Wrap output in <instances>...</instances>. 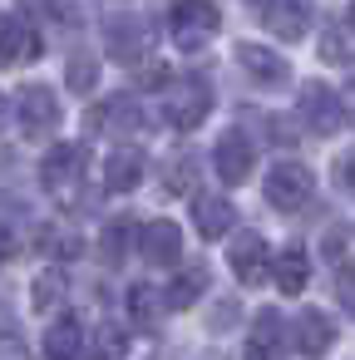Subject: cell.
Wrapping results in <instances>:
<instances>
[{"mask_svg": "<svg viewBox=\"0 0 355 360\" xmlns=\"http://www.w3.org/2000/svg\"><path fill=\"white\" fill-rule=\"evenodd\" d=\"M311 193H316V178H311L306 163H276V168L266 173V188H262V198H266L276 212H296V207H306Z\"/></svg>", "mask_w": 355, "mask_h": 360, "instance_id": "obj_1", "label": "cell"}, {"mask_svg": "<svg viewBox=\"0 0 355 360\" xmlns=\"http://www.w3.org/2000/svg\"><path fill=\"white\" fill-rule=\"evenodd\" d=\"M15 119H20L25 139H50V134L60 129V99H55V89L25 84V89L15 94Z\"/></svg>", "mask_w": 355, "mask_h": 360, "instance_id": "obj_2", "label": "cell"}, {"mask_svg": "<svg viewBox=\"0 0 355 360\" xmlns=\"http://www.w3.org/2000/svg\"><path fill=\"white\" fill-rule=\"evenodd\" d=\"M84 148L79 143H60V148H50L45 158H40V183H45V193H55V198H70L75 188H79V178H84Z\"/></svg>", "mask_w": 355, "mask_h": 360, "instance_id": "obj_3", "label": "cell"}, {"mask_svg": "<svg viewBox=\"0 0 355 360\" xmlns=\"http://www.w3.org/2000/svg\"><path fill=\"white\" fill-rule=\"evenodd\" d=\"M207 109H212V89H207L202 79H178V84H168L163 114H168L178 129H198V124L207 119Z\"/></svg>", "mask_w": 355, "mask_h": 360, "instance_id": "obj_4", "label": "cell"}, {"mask_svg": "<svg viewBox=\"0 0 355 360\" xmlns=\"http://www.w3.org/2000/svg\"><path fill=\"white\" fill-rule=\"evenodd\" d=\"M301 119H306V129H311V134L330 139V134L345 124V109H340L335 89L316 79V84H306V89H301Z\"/></svg>", "mask_w": 355, "mask_h": 360, "instance_id": "obj_5", "label": "cell"}, {"mask_svg": "<svg viewBox=\"0 0 355 360\" xmlns=\"http://www.w3.org/2000/svg\"><path fill=\"white\" fill-rule=\"evenodd\" d=\"M173 40L183 45V50H198V45H207L212 35H217V25H222V15H217V6H173Z\"/></svg>", "mask_w": 355, "mask_h": 360, "instance_id": "obj_6", "label": "cell"}, {"mask_svg": "<svg viewBox=\"0 0 355 360\" xmlns=\"http://www.w3.org/2000/svg\"><path fill=\"white\" fill-rule=\"evenodd\" d=\"M84 124H89V134H134V129H143V114H138L134 94H114V99L94 104Z\"/></svg>", "mask_w": 355, "mask_h": 360, "instance_id": "obj_7", "label": "cell"}, {"mask_svg": "<svg viewBox=\"0 0 355 360\" xmlns=\"http://www.w3.org/2000/svg\"><path fill=\"white\" fill-rule=\"evenodd\" d=\"M252 143H247V134H237V129H227L222 139H217V148H212V168H217V178L222 183H247V173H252Z\"/></svg>", "mask_w": 355, "mask_h": 360, "instance_id": "obj_8", "label": "cell"}, {"mask_svg": "<svg viewBox=\"0 0 355 360\" xmlns=\"http://www.w3.org/2000/svg\"><path fill=\"white\" fill-rule=\"evenodd\" d=\"M227 262H232V271H237L242 286L266 281V242H262V232H237L232 247H227Z\"/></svg>", "mask_w": 355, "mask_h": 360, "instance_id": "obj_9", "label": "cell"}, {"mask_svg": "<svg viewBox=\"0 0 355 360\" xmlns=\"http://www.w3.org/2000/svg\"><path fill=\"white\" fill-rule=\"evenodd\" d=\"M330 345H335V326H330V316H321V311H301V316L291 321V350H296V355L316 360V355H325Z\"/></svg>", "mask_w": 355, "mask_h": 360, "instance_id": "obj_10", "label": "cell"}, {"mask_svg": "<svg viewBox=\"0 0 355 360\" xmlns=\"http://www.w3.org/2000/svg\"><path fill=\"white\" fill-rule=\"evenodd\" d=\"M143 45H148V35H143V20H138V15H129V11L109 15V55H114V60L138 65V60H143Z\"/></svg>", "mask_w": 355, "mask_h": 360, "instance_id": "obj_11", "label": "cell"}, {"mask_svg": "<svg viewBox=\"0 0 355 360\" xmlns=\"http://www.w3.org/2000/svg\"><path fill=\"white\" fill-rule=\"evenodd\" d=\"M193 232L207 237V242L227 237V232H232V202H227L222 193H198V198H193Z\"/></svg>", "mask_w": 355, "mask_h": 360, "instance_id": "obj_12", "label": "cell"}, {"mask_svg": "<svg viewBox=\"0 0 355 360\" xmlns=\"http://www.w3.org/2000/svg\"><path fill=\"white\" fill-rule=\"evenodd\" d=\"M262 20H266L271 35H281V40H291V45L311 35V11L296 6V0H276V6H262Z\"/></svg>", "mask_w": 355, "mask_h": 360, "instance_id": "obj_13", "label": "cell"}, {"mask_svg": "<svg viewBox=\"0 0 355 360\" xmlns=\"http://www.w3.org/2000/svg\"><path fill=\"white\" fill-rule=\"evenodd\" d=\"M237 65L257 79V84H286V75H291V65L281 60V55H271V50H262V45H237Z\"/></svg>", "mask_w": 355, "mask_h": 360, "instance_id": "obj_14", "label": "cell"}, {"mask_svg": "<svg viewBox=\"0 0 355 360\" xmlns=\"http://www.w3.org/2000/svg\"><path fill=\"white\" fill-rule=\"evenodd\" d=\"M143 153L138 148H114L109 153V163H104V188L109 193H134L138 183H143Z\"/></svg>", "mask_w": 355, "mask_h": 360, "instance_id": "obj_15", "label": "cell"}, {"mask_svg": "<svg viewBox=\"0 0 355 360\" xmlns=\"http://www.w3.org/2000/svg\"><path fill=\"white\" fill-rule=\"evenodd\" d=\"M40 60V35L25 30L20 20H0V65H25Z\"/></svg>", "mask_w": 355, "mask_h": 360, "instance_id": "obj_16", "label": "cell"}, {"mask_svg": "<svg viewBox=\"0 0 355 360\" xmlns=\"http://www.w3.org/2000/svg\"><path fill=\"white\" fill-rule=\"evenodd\" d=\"M143 257H148L153 266H173V262L183 257V232H178L173 222H148V227H143Z\"/></svg>", "mask_w": 355, "mask_h": 360, "instance_id": "obj_17", "label": "cell"}, {"mask_svg": "<svg viewBox=\"0 0 355 360\" xmlns=\"http://www.w3.org/2000/svg\"><path fill=\"white\" fill-rule=\"evenodd\" d=\"M45 355H50V360H84V326H79L75 316L55 321V326L45 330Z\"/></svg>", "mask_w": 355, "mask_h": 360, "instance_id": "obj_18", "label": "cell"}, {"mask_svg": "<svg viewBox=\"0 0 355 360\" xmlns=\"http://www.w3.org/2000/svg\"><path fill=\"white\" fill-rule=\"evenodd\" d=\"M271 271H276V286H281L286 296H296V291L306 286V276H311V266H306V252H301V247H291V252H281Z\"/></svg>", "mask_w": 355, "mask_h": 360, "instance_id": "obj_19", "label": "cell"}, {"mask_svg": "<svg viewBox=\"0 0 355 360\" xmlns=\"http://www.w3.org/2000/svg\"><path fill=\"white\" fill-rule=\"evenodd\" d=\"M202 291H207V271H202V266H193V271H178V281L168 286V296H163V301H168V311H188Z\"/></svg>", "mask_w": 355, "mask_h": 360, "instance_id": "obj_20", "label": "cell"}, {"mask_svg": "<svg viewBox=\"0 0 355 360\" xmlns=\"http://www.w3.org/2000/svg\"><path fill=\"white\" fill-rule=\"evenodd\" d=\"M281 316L276 311H262L257 316V326H252V360H271L276 355V345H281Z\"/></svg>", "mask_w": 355, "mask_h": 360, "instance_id": "obj_21", "label": "cell"}, {"mask_svg": "<svg viewBox=\"0 0 355 360\" xmlns=\"http://www.w3.org/2000/svg\"><path fill=\"white\" fill-rule=\"evenodd\" d=\"M65 291H70V276L65 271H40L35 286H30V301H35V311H55L65 301Z\"/></svg>", "mask_w": 355, "mask_h": 360, "instance_id": "obj_22", "label": "cell"}, {"mask_svg": "<svg viewBox=\"0 0 355 360\" xmlns=\"http://www.w3.org/2000/svg\"><path fill=\"white\" fill-rule=\"evenodd\" d=\"M129 237H134V222H109L104 237H99V257L104 262H119L129 252Z\"/></svg>", "mask_w": 355, "mask_h": 360, "instance_id": "obj_23", "label": "cell"}, {"mask_svg": "<svg viewBox=\"0 0 355 360\" xmlns=\"http://www.w3.org/2000/svg\"><path fill=\"white\" fill-rule=\"evenodd\" d=\"M193 178H198V168H193V158L183 153V158H173L168 168H163V188L168 193H193Z\"/></svg>", "mask_w": 355, "mask_h": 360, "instance_id": "obj_24", "label": "cell"}, {"mask_svg": "<svg viewBox=\"0 0 355 360\" xmlns=\"http://www.w3.org/2000/svg\"><path fill=\"white\" fill-rule=\"evenodd\" d=\"M65 84H70L75 94H89V89L99 84V65H94V60H70V70H65Z\"/></svg>", "mask_w": 355, "mask_h": 360, "instance_id": "obj_25", "label": "cell"}, {"mask_svg": "<svg viewBox=\"0 0 355 360\" xmlns=\"http://www.w3.org/2000/svg\"><path fill=\"white\" fill-rule=\"evenodd\" d=\"M321 55H325L330 65H345V60L355 55V40H350L345 30H330V35H321Z\"/></svg>", "mask_w": 355, "mask_h": 360, "instance_id": "obj_26", "label": "cell"}, {"mask_svg": "<svg viewBox=\"0 0 355 360\" xmlns=\"http://www.w3.org/2000/svg\"><path fill=\"white\" fill-rule=\"evenodd\" d=\"M40 247L55 252V257H79V237H70V232H60V227H45Z\"/></svg>", "mask_w": 355, "mask_h": 360, "instance_id": "obj_27", "label": "cell"}, {"mask_svg": "<svg viewBox=\"0 0 355 360\" xmlns=\"http://www.w3.org/2000/svg\"><path fill=\"white\" fill-rule=\"evenodd\" d=\"M129 306H134V321H138V326H148L158 301H153V291H148V286H134V291H129Z\"/></svg>", "mask_w": 355, "mask_h": 360, "instance_id": "obj_28", "label": "cell"}, {"mask_svg": "<svg viewBox=\"0 0 355 360\" xmlns=\"http://www.w3.org/2000/svg\"><path fill=\"white\" fill-rule=\"evenodd\" d=\"M335 296H340V306L355 316V266H340V276H335Z\"/></svg>", "mask_w": 355, "mask_h": 360, "instance_id": "obj_29", "label": "cell"}, {"mask_svg": "<svg viewBox=\"0 0 355 360\" xmlns=\"http://www.w3.org/2000/svg\"><path fill=\"white\" fill-rule=\"evenodd\" d=\"M0 360H35V355L25 350V340L15 330H0Z\"/></svg>", "mask_w": 355, "mask_h": 360, "instance_id": "obj_30", "label": "cell"}, {"mask_svg": "<svg viewBox=\"0 0 355 360\" xmlns=\"http://www.w3.org/2000/svg\"><path fill=\"white\" fill-rule=\"evenodd\" d=\"M335 183H340V188H345V193L355 198V148L335 158Z\"/></svg>", "mask_w": 355, "mask_h": 360, "instance_id": "obj_31", "label": "cell"}, {"mask_svg": "<svg viewBox=\"0 0 355 360\" xmlns=\"http://www.w3.org/2000/svg\"><path fill=\"white\" fill-rule=\"evenodd\" d=\"M99 345H104V355H114V360L124 355V335H119L114 326H104V330H99Z\"/></svg>", "mask_w": 355, "mask_h": 360, "instance_id": "obj_32", "label": "cell"}, {"mask_svg": "<svg viewBox=\"0 0 355 360\" xmlns=\"http://www.w3.org/2000/svg\"><path fill=\"white\" fill-rule=\"evenodd\" d=\"M11 257H15V232H11V227H0V266H6Z\"/></svg>", "mask_w": 355, "mask_h": 360, "instance_id": "obj_33", "label": "cell"}, {"mask_svg": "<svg viewBox=\"0 0 355 360\" xmlns=\"http://www.w3.org/2000/svg\"><path fill=\"white\" fill-rule=\"evenodd\" d=\"M0 124H6V94H0Z\"/></svg>", "mask_w": 355, "mask_h": 360, "instance_id": "obj_34", "label": "cell"}, {"mask_svg": "<svg viewBox=\"0 0 355 360\" xmlns=\"http://www.w3.org/2000/svg\"><path fill=\"white\" fill-rule=\"evenodd\" d=\"M350 25H355V6H350Z\"/></svg>", "mask_w": 355, "mask_h": 360, "instance_id": "obj_35", "label": "cell"}]
</instances>
